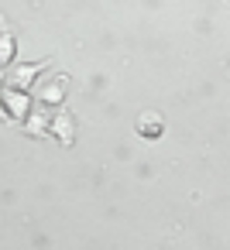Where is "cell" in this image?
Instances as JSON below:
<instances>
[{
    "mask_svg": "<svg viewBox=\"0 0 230 250\" xmlns=\"http://www.w3.org/2000/svg\"><path fill=\"white\" fill-rule=\"evenodd\" d=\"M14 59H18V38L7 28V18L0 14V69H7Z\"/></svg>",
    "mask_w": 230,
    "mask_h": 250,
    "instance_id": "6",
    "label": "cell"
},
{
    "mask_svg": "<svg viewBox=\"0 0 230 250\" xmlns=\"http://www.w3.org/2000/svg\"><path fill=\"white\" fill-rule=\"evenodd\" d=\"M0 89H4V69H0Z\"/></svg>",
    "mask_w": 230,
    "mask_h": 250,
    "instance_id": "9",
    "label": "cell"
},
{
    "mask_svg": "<svg viewBox=\"0 0 230 250\" xmlns=\"http://www.w3.org/2000/svg\"><path fill=\"white\" fill-rule=\"evenodd\" d=\"M76 130H79L76 117H72L69 110H59V106H55V113L48 117V134H52L62 147H72V144H76Z\"/></svg>",
    "mask_w": 230,
    "mask_h": 250,
    "instance_id": "4",
    "label": "cell"
},
{
    "mask_svg": "<svg viewBox=\"0 0 230 250\" xmlns=\"http://www.w3.org/2000/svg\"><path fill=\"white\" fill-rule=\"evenodd\" d=\"M48 69H52V55L42 59V62H18V59H14V62L4 69V86H7V89H28V93H31L35 83H38Z\"/></svg>",
    "mask_w": 230,
    "mask_h": 250,
    "instance_id": "1",
    "label": "cell"
},
{
    "mask_svg": "<svg viewBox=\"0 0 230 250\" xmlns=\"http://www.w3.org/2000/svg\"><path fill=\"white\" fill-rule=\"evenodd\" d=\"M0 103H4V113H7V124H21L28 117V110L35 106L31 93L28 89H0Z\"/></svg>",
    "mask_w": 230,
    "mask_h": 250,
    "instance_id": "3",
    "label": "cell"
},
{
    "mask_svg": "<svg viewBox=\"0 0 230 250\" xmlns=\"http://www.w3.org/2000/svg\"><path fill=\"white\" fill-rule=\"evenodd\" d=\"M48 106L45 110H38V106H31L28 110V117L21 120V127H24V137H45L48 134Z\"/></svg>",
    "mask_w": 230,
    "mask_h": 250,
    "instance_id": "7",
    "label": "cell"
},
{
    "mask_svg": "<svg viewBox=\"0 0 230 250\" xmlns=\"http://www.w3.org/2000/svg\"><path fill=\"white\" fill-rule=\"evenodd\" d=\"M0 124H7V113H4V103H0Z\"/></svg>",
    "mask_w": 230,
    "mask_h": 250,
    "instance_id": "8",
    "label": "cell"
},
{
    "mask_svg": "<svg viewBox=\"0 0 230 250\" xmlns=\"http://www.w3.org/2000/svg\"><path fill=\"white\" fill-rule=\"evenodd\" d=\"M69 72H55L48 79H38L35 83V93H38V103L55 110V106H66V96H69Z\"/></svg>",
    "mask_w": 230,
    "mask_h": 250,
    "instance_id": "2",
    "label": "cell"
},
{
    "mask_svg": "<svg viewBox=\"0 0 230 250\" xmlns=\"http://www.w3.org/2000/svg\"><path fill=\"white\" fill-rule=\"evenodd\" d=\"M134 130H138V137H144V141H158V137L165 134V120H161V113H155V110H141L138 120H134Z\"/></svg>",
    "mask_w": 230,
    "mask_h": 250,
    "instance_id": "5",
    "label": "cell"
}]
</instances>
